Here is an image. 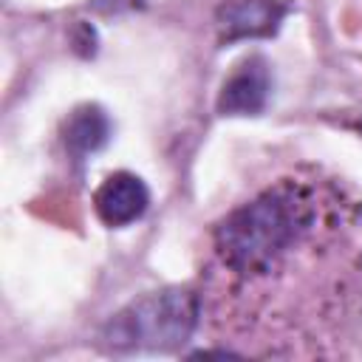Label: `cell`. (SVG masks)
<instances>
[{
    "instance_id": "8992f818",
    "label": "cell",
    "mask_w": 362,
    "mask_h": 362,
    "mask_svg": "<svg viewBox=\"0 0 362 362\" xmlns=\"http://www.w3.org/2000/svg\"><path fill=\"white\" fill-rule=\"evenodd\" d=\"M110 130H113L110 119L99 105H79L65 119L62 139H65L68 153L82 158V156H90V153L102 150L107 144V139H110Z\"/></svg>"
},
{
    "instance_id": "7a4b0ae2",
    "label": "cell",
    "mask_w": 362,
    "mask_h": 362,
    "mask_svg": "<svg viewBox=\"0 0 362 362\" xmlns=\"http://www.w3.org/2000/svg\"><path fill=\"white\" fill-rule=\"evenodd\" d=\"M201 320V297L189 288L150 291L119 314L102 331V342L116 354L175 351L195 334Z\"/></svg>"
},
{
    "instance_id": "52a82bcc",
    "label": "cell",
    "mask_w": 362,
    "mask_h": 362,
    "mask_svg": "<svg viewBox=\"0 0 362 362\" xmlns=\"http://www.w3.org/2000/svg\"><path fill=\"white\" fill-rule=\"evenodd\" d=\"M93 6L105 14H110V11H122V8H136L141 3L139 0H93Z\"/></svg>"
},
{
    "instance_id": "3957f363",
    "label": "cell",
    "mask_w": 362,
    "mask_h": 362,
    "mask_svg": "<svg viewBox=\"0 0 362 362\" xmlns=\"http://www.w3.org/2000/svg\"><path fill=\"white\" fill-rule=\"evenodd\" d=\"M272 93V68L263 57H249L223 79L218 93L221 116H255L266 107Z\"/></svg>"
},
{
    "instance_id": "277c9868",
    "label": "cell",
    "mask_w": 362,
    "mask_h": 362,
    "mask_svg": "<svg viewBox=\"0 0 362 362\" xmlns=\"http://www.w3.org/2000/svg\"><path fill=\"white\" fill-rule=\"evenodd\" d=\"M288 6L280 0H226L218 8V31L223 42L257 40L277 34Z\"/></svg>"
},
{
    "instance_id": "5b68a950",
    "label": "cell",
    "mask_w": 362,
    "mask_h": 362,
    "mask_svg": "<svg viewBox=\"0 0 362 362\" xmlns=\"http://www.w3.org/2000/svg\"><path fill=\"white\" fill-rule=\"evenodd\" d=\"M150 204V192L144 181L133 173H113L107 175L99 189L93 192V209L105 226H127L144 215Z\"/></svg>"
},
{
    "instance_id": "6da1fadb",
    "label": "cell",
    "mask_w": 362,
    "mask_h": 362,
    "mask_svg": "<svg viewBox=\"0 0 362 362\" xmlns=\"http://www.w3.org/2000/svg\"><path fill=\"white\" fill-rule=\"evenodd\" d=\"M337 212L322 184L280 178L215 226L212 252L218 269L238 286L257 283L303 240L334 223Z\"/></svg>"
}]
</instances>
